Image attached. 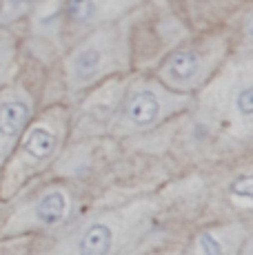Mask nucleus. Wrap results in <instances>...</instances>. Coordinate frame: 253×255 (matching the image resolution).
Returning a JSON list of instances; mask_svg holds the SVG:
<instances>
[{
    "label": "nucleus",
    "instance_id": "obj_1",
    "mask_svg": "<svg viewBox=\"0 0 253 255\" xmlns=\"http://www.w3.org/2000/svg\"><path fill=\"white\" fill-rule=\"evenodd\" d=\"M160 211L158 195H140L131 202L94 211L31 242L29 255H125L153 229Z\"/></svg>",
    "mask_w": 253,
    "mask_h": 255
},
{
    "label": "nucleus",
    "instance_id": "obj_2",
    "mask_svg": "<svg viewBox=\"0 0 253 255\" xmlns=\"http://www.w3.org/2000/svg\"><path fill=\"white\" fill-rule=\"evenodd\" d=\"M198 125L211 133L249 144L253 135V65L251 58H231L202 87Z\"/></svg>",
    "mask_w": 253,
    "mask_h": 255
},
{
    "label": "nucleus",
    "instance_id": "obj_3",
    "mask_svg": "<svg viewBox=\"0 0 253 255\" xmlns=\"http://www.w3.org/2000/svg\"><path fill=\"white\" fill-rule=\"evenodd\" d=\"M71 118L65 107H49L31 118L11 155L0 166V200L4 204L27 189L58 160L69 138Z\"/></svg>",
    "mask_w": 253,
    "mask_h": 255
},
{
    "label": "nucleus",
    "instance_id": "obj_4",
    "mask_svg": "<svg viewBox=\"0 0 253 255\" xmlns=\"http://www.w3.org/2000/svg\"><path fill=\"white\" fill-rule=\"evenodd\" d=\"M78 191L69 182L42 184L33 193L16 195L0 211V240L45 238L74 220Z\"/></svg>",
    "mask_w": 253,
    "mask_h": 255
},
{
    "label": "nucleus",
    "instance_id": "obj_5",
    "mask_svg": "<svg viewBox=\"0 0 253 255\" xmlns=\"http://www.w3.org/2000/svg\"><path fill=\"white\" fill-rule=\"evenodd\" d=\"M131 65L129 33L120 20L96 27L78 38L65 58V82L71 93L87 91L123 73Z\"/></svg>",
    "mask_w": 253,
    "mask_h": 255
},
{
    "label": "nucleus",
    "instance_id": "obj_6",
    "mask_svg": "<svg viewBox=\"0 0 253 255\" xmlns=\"http://www.w3.org/2000/svg\"><path fill=\"white\" fill-rule=\"evenodd\" d=\"M191 102V96L167 89L158 78H131L126 80L114 116L107 122V133L114 138L149 133L182 114Z\"/></svg>",
    "mask_w": 253,
    "mask_h": 255
},
{
    "label": "nucleus",
    "instance_id": "obj_7",
    "mask_svg": "<svg viewBox=\"0 0 253 255\" xmlns=\"http://www.w3.org/2000/svg\"><path fill=\"white\" fill-rule=\"evenodd\" d=\"M227 53L229 45L225 36H207L202 40L180 45L160 62L158 80L167 89L191 96L216 76Z\"/></svg>",
    "mask_w": 253,
    "mask_h": 255
},
{
    "label": "nucleus",
    "instance_id": "obj_8",
    "mask_svg": "<svg viewBox=\"0 0 253 255\" xmlns=\"http://www.w3.org/2000/svg\"><path fill=\"white\" fill-rule=\"evenodd\" d=\"M140 0H60V31L82 38L96 27L125 18Z\"/></svg>",
    "mask_w": 253,
    "mask_h": 255
},
{
    "label": "nucleus",
    "instance_id": "obj_9",
    "mask_svg": "<svg viewBox=\"0 0 253 255\" xmlns=\"http://www.w3.org/2000/svg\"><path fill=\"white\" fill-rule=\"evenodd\" d=\"M251 244V229L245 220L229 218L200 227L180 255H247Z\"/></svg>",
    "mask_w": 253,
    "mask_h": 255
},
{
    "label": "nucleus",
    "instance_id": "obj_10",
    "mask_svg": "<svg viewBox=\"0 0 253 255\" xmlns=\"http://www.w3.org/2000/svg\"><path fill=\"white\" fill-rule=\"evenodd\" d=\"M33 111L36 100L22 85H4L0 89V166L25 133Z\"/></svg>",
    "mask_w": 253,
    "mask_h": 255
},
{
    "label": "nucleus",
    "instance_id": "obj_11",
    "mask_svg": "<svg viewBox=\"0 0 253 255\" xmlns=\"http://www.w3.org/2000/svg\"><path fill=\"white\" fill-rule=\"evenodd\" d=\"M225 198L229 200L231 209H236L238 213L249 215L253 207V182H251V166H242L233 173V178L229 180Z\"/></svg>",
    "mask_w": 253,
    "mask_h": 255
},
{
    "label": "nucleus",
    "instance_id": "obj_12",
    "mask_svg": "<svg viewBox=\"0 0 253 255\" xmlns=\"http://www.w3.org/2000/svg\"><path fill=\"white\" fill-rule=\"evenodd\" d=\"M38 2L40 0H0V27H9L27 18L38 7Z\"/></svg>",
    "mask_w": 253,
    "mask_h": 255
},
{
    "label": "nucleus",
    "instance_id": "obj_13",
    "mask_svg": "<svg viewBox=\"0 0 253 255\" xmlns=\"http://www.w3.org/2000/svg\"><path fill=\"white\" fill-rule=\"evenodd\" d=\"M13 56H16V42L7 27H0V89L9 82L13 71Z\"/></svg>",
    "mask_w": 253,
    "mask_h": 255
},
{
    "label": "nucleus",
    "instance_id": "obj_14",
    "mask_svg": "<svg viewBox=\"0 0 253 255\" xmlns=\"http://www.w3.org/2000/svg\"><path fill=\"white\" fill-rule=\"evenodd\" d=\"M0 255H29V249L22 253V251H18V249L9 247V240H0Z\"/></svg>",
    "mask_w": 253,
    "mask_h": 255
},
{
    "label": "nucleus",
    "instance_id": "obj_15",
    "mask_svg": "<svg viewBox=\"0 0 253 255\" xmlns=\"http://www.w3.org/2000/svg\"><path fill=\"white\" fill-rule=\"evenodd\" d=\"M2 207H4V202H2V200H0V211H2Z\"/></svg>",
    "mask_w": 253,
    "mask_h": 255
}]
</instances>
